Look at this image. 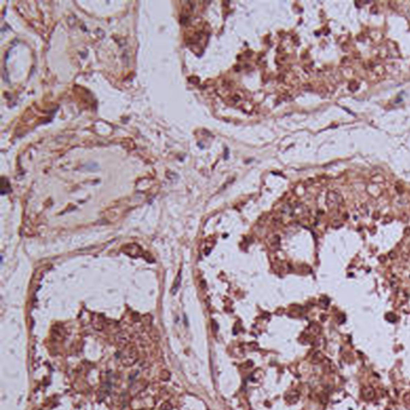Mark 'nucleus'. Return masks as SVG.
<instances>
[{"label":"nucleus","instance_id":"obj_1","mask_svg":"<svg viewBox=\"0 0 410 410\" xmlns=\"http://www.w3.org/2000/svg\"><path fill=\"white\" fill-rule=\"evenodd\" d=\"M120 360H122V362H123L125 366H131L132 363L136 362V360H137L136 350H135L132 347L126 348V349L123 351V354H122Z\"/></svg>","mask_w":410,"mask_h":410},{"label":"nucleus","instance_id":"obj_2","mask_svg":"<svg viewBox=\"0 0 410 410\" xmlns=\"http://www.w3.org/2000/svg\"><path fill=\"white\" fill-rule=\"evenodd\" d=\"M93 326H94L96 330H99V331L103 330V327H105V320H103L101 316L94 317V320H93Z\"/></svg>","mask_w":410,"mask_h":410},{"label":"nucleus","instance_id":"obj_3","mask_svg":"<svg viewBox=\"0 0 410 410\" xmlns=\"http://www.w3.org/2000/svg\"><path fill=\"white\" fill-rule=\"evenodd\" d=\"M179 283H180V274H178V277H177V279H176V284H175V286L172 288V291H173V292H176V290L178 289V286H179Z\"/></svg>","mask_w":410,"mask_h":410}]
</instances>
